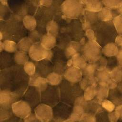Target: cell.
Segmentation results:
<instances>
[{
	"instance_id": "42",
	"label": "cell",
	"mask_w": 122,
	"mask_h": 122,
	"mask_svg": "<svg viewBox=\"0 0 122 122\" xmlns=\"http://www.w3.org/2000/svg\"><path fill=\"white\" fill-rule=\"evenodd\" d=\"M107 63V59L104 57L101 56L94 63L96 66V70H102L106 68Z\"/></svg>"
},
{
	"instance_id": "14",
	"label": "cell",
	"mask_w": 122,
	"mask_h": 122,
	"mask_svg": "<svg viewBox=\"0 0 122 122\" xmlns=\"http://www.w3.org/2000/svg\"><path fill=\"white\" fill-rule=\"evenodd\" d=\"M65 80L71 83H78L81 80L82 75L81 70L75 66L67 67L64 72Z\"/></svg>"
},
{
	"instance_id": "47",
	"label": "cell",
	"mask_w": 122,
	"mask_h": 122,
	"mask_svg": "<svg viewBox=\"0 0 122 122\" xmlns=\"http://www.w3.org/2000/svg\"><path fill=\"white\" fill-rule=\"evenodd\" d=\"M23 121L25 122H39L35 114L34 113H32V112L30 114H29L28 116H27L25 118H24Z\"/></svg>"
},
{
	"instance_id": "12",
	"label": "cell",
	"mask_w": 122,
	"mask_h": 122,
	"mask_svg": "<svg viewBox=\"0 0 122 122\" xmlns=\"http://www.w3.org/2000/svg\"><path fill=\"white\" fill-rule=\"evenodd\" d=\"M48 59H43L37 61H34L36 67L35 73L39 76L46 77L47 76L53 71V65Z\"/></svg>"
},
{
	"instance_id": "7",
	"label": "cell",
	"mask_w": 122,
	"mask_h": 122,
	"mask_svg": "<svg viewBox=\"0 0 122 122\" xmlns=\"http://www.w3.org/2000/svg\"><path fill=\"white\" fill-rule=\"evenodd\" d=\"M28 55L34 61L45 59L51 61L53 56V53L51 50H47L45 49L40 42H37L32 45L28 51Z\"/></svg>"
},
{
	"instance_id": "45",
	"label": "cell",
	"mask_w": 122,
	"mask_h": 122,
	"mask_svg": "<svg viewBox=\"0 0 122 122\" xmlns=\"http://www.w3.org/2000/svg\"><path fill=\"white\" fill-rule=\"evenodd\" d=\"M72 112L76 115L81 117L83 113H84V110L81 106L78 105H73V107H72Z\"/></svg>"
},
{
	"instance_id": "23",
	"label": "cell",
	"mask_w": 122,
	"mask_h": 122,
	"mask_svg": "<svg viewBox=\"0 0 122 122\" xmlns=\"http://www.w3.org/2000/svg\"><path fill=\"white\" fill-rule=\"evenodd\" d=\"M22 23L25 29L31 30L36 28L37 21L36 18L31 15H26L22 18Z\"/></svg>"
},
{
	"instance_id": "44",
	"label": "cell",
	"mask_w": 122,
	"mask_h": 122,
	"mask_svg": "<svg viewBox=\"0 0 122 122\" xmlns=\"http://www.w3.org/2000/svg\"><path fill=\"white\" fill-rule=\"evenodd\" d=\"M108 118L109 122H116L119 120V112L115 109H114L112 112H108Z\"/></svg>"
},
{
	"instance_id": "18",
	"label": "cell",
	"mask_w": 122,
	"mask_h": 122,
	"mask_svg": "<svg viewBox=\"0 0 122 122\" xmlns=\"http://www.w3.org/2000/svg\"><path fill=\"white\" fill-rule=\"evenodd\" d=\"M40 42L45 49L47 50H51L55 47L56 44V37L46 33L42 36Z\"/></svg>"
},
{
	"instance_id": "17",
	"label": "cell",
	"mask_w": 122,
	"mask_h": 122,
	"mask_svg": "<svg viewBox=\"0 0 122 122\" xmlns=\"http://www.w3.org/2000/svg\"><path fill=\"white\" fill-rule=\"evenodd\" d=\"M110 89L107 83L99 82L96 87V99L100 102L108 98Z\"/></svg>"
},
{
	"instance_id": "40",
	"label": "cell",
	"mask_w": 122,
	"mask_h": 122,
	"mask_svg": "<svg viewBox=\"0 0 122 122\" xmlns=\"http://www.w3.org/2000/svg\"><path fill=\"white\" fill-rule=\"evenodd\" d=\"M102 107L108 112L113 111L115 108V105L109 99H104L101 101Z\"/></svg>"
},
{
	"instance_id": "19",
	"label": "cell",
	"mask_w": 122,
	"mask_h": 122,
	"mask_svg": "<svg viewBox=\"0 0 122 122\" xmlns=\"http://www.w3.org/2000/svg\"><path fill=\"white\" fill-rule=\"evenodd\" d=\"M110 71L107 68L102 70H97L94 76L97 79V82H101L106 83L109 87L110 84L113 81L111 77L110 74Z\"/></svg>"
},
{
	"instance_id": "10",
	"label": "cell",
	"mask_w": 122,
	"mask_h": 122,
	"mask_svg": "<svg viewBox=\"0 0 122 122\" xmlns=\"http://www.w3.org/2000/svg\"><path fill=\"white\" fill-rule=\"evenodd\" d=\"M13 114L17 117L23 119L32 112L31 107L25 100H19L11 106Z\"/></svg>"
},
{
	"instance_id": "55",
	"label": "cell",
	"mask_w": 122,
	"mask_h": 122,
	"mask_svg": "<svg viewBox=\"0 0 122 122\" xmlns=\"http://www.w3.org/2000/svg\"><path fill=\"white\" fill-rule=\"evenodd\" d=\"M116 10H117L119 14L122 15V4Z\"/></svg>"
},
{
	"instance_id": "54",
	"label": "cell",
	"mask_w": 122,
	"mask_h": 122,
	"mask_svg": "<svg viewBox=\"0 0 122 122\" xmlns=\"http://www.w3.org/2000/svg\"><path fill=\"white\" fill-rule=\"evenodd\" d=\"M66 65H67V67H69L72 66V60L71 58L69 59L68 61H67Z\"/></svg>"
},
{
	"instance_id": "5",
	"label": "cell",
	"mask_w": 122,
	"mask_h": 122,
	"mask_svg": "<svg viewBox=\"0 0 122 122\" xmlns=\"http://www.w3.org/2000/svg\"><path fill=\"white\" fill-rule=\"evenodd\" d=\"M82 55L89 63H94L101 56L102 49L95 41H88L82 47Z\"/></svg>"
},
{
	"instance_id": "49",
	"label": "cell",
	"mask_w": 122,
	"mask_h": 122,
	"mask_svg": "<svg viewBox=\"0 0 122 122\" xmlns=\"http://www.w3.org/2000/svg\"><path fill=\"white\" fill-rule=\"evenodd\" d=\"M85 35L88 41H95V37L93 30L92 29H89L85 30Z\"/></svg>"
},
{
	"instance_id": "38",
	"label": "cell",
	"mask_w": 122,
	"mask_h": 122,
	"mask_svg": "<svg viewBox=\"0 0 122 122\" xmlns=\"http://www.w3.org/2000/svg\"><path fill=\"white\" fill-rule=\"evenodd\" d=\"M42 36L41 33L35 29L31 30H29L28 37L31 40L33 43H34L40 42Z\"/></svg>"
},
{
	"instance_id": "58",
	"label": "cell",
	"mask_w": 122,
	"mask_h": 122,
	"mask_svg": "<svg viewBox=\"0 0 122 122\" xmlns=\"http://www.w3.org/2000/svg\"><path fill=\"white\" fill-rule=\"evenodd\" d=\"M3 39V34L1 31L0 30V41Z\"/></svg>"
},
{
	"instance_id": "16",
	"label": "cell",
	"mask_w": 122,
	"mask_h": 122,
	"mask_svg": "<svg viewBox=\"0 0 122 122\" xmlns=\"http://www.w3.org/2000/svg\"><path fill=\"white\" fill-rule=\"evenodd\" d=\"M84 10L89 12L97 13L103 7L102 0H81Z\"/></svg>"
},
{
	"instance_id": "25",
	"label": "cell",
	"mask_w": 122,
	"mask_h": 122,
	"mask_svg": "<svg viewBox=\"0 0 122 122\" xmlns=\"http://www.w3.org/2000/svg\"><path fill=\"white\" fill-rule=\"evenodd\" d=\"M17 44L18 50L28 53L30 48L33 43L28 36H25L20 39Z\"/></svg>"
},
{
	"instance_id": "30",
	"label": "cell",
	"mask_w": 122,
	"mask_h": 122,
	"mask_svg": "<svg viewBox=\"0 0 122 122\" xmlns=\"http://www.w3.org/2000/svg\"><path fill=\"white\" fill-rule=\"evenodd\" d=\"M112 79L117 83L122 80V66L117 65L110 71Z\"/></svg>"
},
{
	"instance_id": "41",
	"label": "cell",
	"mask_w": 122,
	"mask_h": 122,
	"mask_svg": "<svg viewBox=\"0 0 122 122\" xmlns=\"http://www.w3.org/2000/svg\"><path fill=\"white\" fill-rule=\"evenodd\" d=\"M108 112L103 109L102 108L99 111L95 114L96 122L100 121V122H104L109 121L108 118Z\"/></svg>"
},
{
	"instance_id": "52",
	"label": "cell",
	"mask_w": 122,
	"mask_h": 122,
	"mask_svg": "<svg viewBox=\"0 0 122 122\" xmlns=\"http://www.w3.org/2000/svg\"><path fill=\"white\" fill-rule=\"evenodd\" d=\"M115 109L118 111L119 114V119L122 121V104L117 105Z\"/></svg>"
},
{
	"instance_id": "56",
	"label": "cell",
	"mask_w": 122,
	"mask_h": 122,
	"mask_svg": "<svg viewBox=\"0 0 122 122\" xmlns=\"http://www.w3.org/2000/svg\"><path fill=\"white\" fill-rule=\"evenodd\" d=\"M79 42L80 43V44H81L82 46H83L84 45V44H85V43L86 42L85 39L84 38H82L81 40V41H80Z\"/></svg>"
},
{
	"instance_id": "51",
	"label": "cell",
	"mask_w": 122,
	"mask_h": 122,
	"mask_svg": "<svg viewBox=\"0 0 122 122\" xmlns=\"http://www.w3.org/2000/svg\"><path fill=\"white\" fill-rule=\"evenodd\" d=\"M114 42L118 47H121L122 46V35L117 34L116 36Z\"/></svg>"
},
{
	"instance_id": "1",
	"label": "cell",
	"mask_w": 122,
	"mask_h": 122,
	"mask_svg": "<svg viewBox=\"0 0 122 122\" xmlns=\"http://www.w3.org/2000/svg\"><path fill=\"white\" fill-rule=\"evenodd\" d=\"M21 66L17 64L8 67L0 72L1 90H8L18 95L24 91L29 84V78Z\"/></svg>"
},
{
	"instance_id": "43",
	"label": "cell",
	"mask_w": 122,
	"mask_h": 122,
	"mask_svg": "<svg viewBox=\"0 0 122 122\" xmlns=\"http://www.w3.org/2000/svg\"><path fill=\"white\" fill-rule=\"evenodd\" d=\"M79 122H95L96 118L95 115L88 113L84 112L81 117Z\"/></svg>"
},
{
	"instance_id": "9",
	"label": "cell",
	"mask_w": 122,
	"mask_h": 122,
	"mask_svg": "<svg viewBox=\"0 0 122 122\" xmlns=\"http://www.w3.org/2000/svg\"><path fill=\"white\" fill-rule=\"evenodd\" d=\"M34 113L39 122H47L53 119L52 108L43 103H39L35 107Z\"/></svg>"
},
{
	"instance_id": "31",
	"label": "cell",
	"mask_w": 122,
	"mask_h": 122,
	"mask_svg": "<svg viewBox=\"0 0 122 122\" xmlns=\"http://www.w3.org/2000/svg\"><path fill=\"white\" fill-rule=\"evenodd\" d=\"M3 50L6 52L12 53L18 51L17 44L13 41L4 40L2 42Z\"/></svg>"
},
{
	"instance_id": "39",
	"label": "cell",
	"mask_w": 122,
	"mask_h": 122,
	"mask_svg": "<svg viewBox=\"0 0 122 122\" xmlns=\"http://www.w3.org/2000/svg\"><path fill=\"white\" fill-rule=\"evenodd\" d=\"M10 53L7 52L4 59H3L4 52L1 53L3 58H1L0 55V67H2L5 68L8 67L9 65H10V64L11 62H12V56L10 54Z\"/></svg>"
},
{
	"instance_id": "24",
	"label": "cell",
	"mask_w": 122,
	"mask_h": 122,
	"mask_svg": "<svg viewBox=\"0 0 122 122\" xmlns=\"http://www.w3.org/2000/svg\"><path fill=\"white\" fill-rule=\"evenodd\" d=\"M72 66L78 68L81 70L83 69L87 64V61L81 54L79 52L75 54L71 58Z\"/></svg>"
},
{
	"instance_id": "11",
	"label": "cell",
	"mask_w": 122,
	"mask_h": 122,
	"mask_svg": "<svg viewBox=\"0 0 122 122\" xmlns=\"http://www.w3.org/2000/svg\"><path fill=\"white\" fill-rule=\"evenodd\" d=\"M24 99L31 107H36L41 102V92L34 86L30 85L24 94Z\"/></svg>"
},
{
	"instance_id": "57",
	"label": "cell",
	"mask_w": 122,
	"mask_h": 122,
	"mask_svg": "<svg viewBox=\"0 0 122 122\" xmlns=\"http://www.w3.org/2000/svg\"><path fill=\"white\" fill-rule=\"evenodd\" d=\"M3 50V44H2V42L0 41V52H2V51Z\"/></svg>"
},
{
	"instance_id": "37",
	"label": "cell",
	"mask_w": 122,
	"mask_h": 122,
	"mask_svg": "<svg viewBox=\"0 0 122 122\" xmlns=\"http://www.w3.org/2000/svg\"><path fill=\"white\" fill-rule=\"evenodd\" d=\"M23 69L26 73L29 76H30L34 75L36 72V67L34 62L28 61L23 65Z\"/></svg>"
},
{
	"instance_id": "22",
	"label": "cell",
	"mask_w": 122,
	"mask_h": 122,
	"mask_svg": "<svg viewBox=\"0 0 122 122\" xmlns=\"http://www.w3.org/2000/svg\"><path fill=\"white\" fill-rule=\"evenodd\" d=\"M97 16L99 20L101 21L112 20L114 18L112 10L105 6L103 7L102 9L97 12Z\"/></svg>"
},
{
	"instance_id": "34",
	"label": "cell",
	"mask_w": 122,
	"mask_h": 122,
	"mask_svg": "<svg viewBox=\"0 0 122 122\" xmlns=\"http://www.w3.org/2000/svg\"><path fill=\"white\" fill-rule=\"evenodd\" d=\"M96 66L94 63H87L85 67L81 70L82 76H94L96 71Z\"/></svg>"
},
{
	"instance_id": "53",
	"label": "cell",
	"mask_w": 122,
	"mask_h": 122,
	"mask_svg": "<svg viewBox=\"0 0 122 122\" xmlns=\"http://www.w3.org/2000/svg\"><path fill=\"white\" fill-rule=\"evenodd\" d=\"M117 88L121 92H122V80L118 82Z\"/></svg>"
},
{
	"instance_id": "3",
	"label": "cell",
	"mask_w": 122,
	"mask_h": 122,
	"mask_svg": "<svg viewBox=\"0 0 122 122\" xmlns=\"http://www.w3.org/2000/svg\"><path fill=\"white\" fill-rule=\"evenodd\" d=\"M59 90L60 100L61 102L68 104H73L75 99L82 95L83 90L77 83H71L66 80L61 81Z\"/></svg>"
},
{
	"instance_id": "36",
	"label": "cell",
	"mask_w": 122,
	"mask_h": 122,
	"mask_svg": "<svg viewBox=\"0 0 122 122\" xmlns=\"http://www.w3.org/2000/svg\"><path fill=\"white\" fill-rule=\"evenodd\" d=\"M112 21L117 34L122 35V15L119 14L116 16Z\"/></svg>"
},
{
	"instance_id": "48",
	"label": "cell",
	"mask_w": 122,
	"mask_h": 122,
	"mask_svg": "<svg viewBox=\"0 0 122 122\" xmlns=\"http://www.w3.org/2000/svg\"><path fill=\"white\" fill-rule=\"evenodd\" d=\"M36 0L39 5L41 7H46V8L50 7L52 5L53 2V0Z\"/></svg>"
},
{
	"instance_id": "13",
	"label": "cell",
	"mask_w": 122,
	"mask_h": 122,
	"mask_svg": "<svg viewBox=\"0 0 122 122\" xmlns=\"http://www.w3.org/2000/svg\"><path fill=\"white\" fill-rule=\"evenodd\" d=\"M19 95L8 90H0V106L7 108H11L12 104L17 101V99Z\"/></svg>"
},
{
	"instance_id": "46",
	"label": "cell",
	"mask_w": 122,
	"mask_h": 122,
	"mask_svg": "<svg viewBox=\"0 0 122 122\" xmlns=\"http://www.w3.org/2000/svg\"><path fill=\"white\" fill-rule=\"evenodd\" d=\"M109 58L107 60V66L106 68L109 69L110 70H111L113 67L112 66L117 64V60L116 59L115 56L110 57H108Z\"/></svg>"
},
{
	"instance_id": "35",
	"label": "cell",
	"mask_w": 122,
	"mask_h": 122,
	"mask_svg": "<svg viewBox=\"0 0 122 122\" xmlns=\"http://www.w3.org/2000/svg\"><path fill=\"white\" fill-rule=\"evenodd\" d=\"M103 5L111 10H116L122 4V0H102Z\"/></svg>"
},
{
	"instance_id": "15",
	"label": "cell",
	"mask_w": 122,
	"mask_h": 122,
	"mask_svg": "<svg viewBox=\"0 0 122 122\" xmlns=\"http://www.w3.org/2000/svg\"><path fill=\"white\" fill-rule=\"evenodd\" d=\"M29 85L34 86L41 92L47 88L48 83L45 77L35 73L34 75L29 76Z\"/></svg>"
},
{
	"instance_id": "6",
	"label": "cell",
	"mask_w": 122,
	"mask_h": 122,
	"mask_svg": "<svg viewBox=\"0 0 122 122\" xmlns=\"http://www.w3.org/2000/svg\"><path fill=\"white\" fill-rule=\"evenodd\" d=\"M41 102L51 107L56 105L60 100L59 88L57 86L48 85L47 88L41 92Z\"/></svg>"
},
{
	"instance_id": "50",
	"label": "cell",
	"mask_w": 122,
	"mask_h": 122,
	"mask_svg": "<svg viewBox=\"0 0 122 122\" xmlns=\"http://www.w3.org/2000/svg\"><path fill=\"white\" fill-rule=\"evenodd\" d=\"M118 65L122 66V46L119 48L117 54L115 56Z\"/></svg>"
},
{
	"instance_id": "32",
	"label": "cell",
	"mask_w": 122,
	"mask_h": 122,
	"mask_svg": "<svg viewBox=\"0 0 122 122\" xmlns=\"http://www.w3.org/2000/svg\"><path fill=\"white\" fill-rule=\"evenodd\" d=\"M96 85H92L86 88L83 91V96L86 101L93 99L96 96Z\"/></svg>"
},
{
	"instance_id": "2",
	"label": "cell",
	"mask_w": 122,
	"mask_h": 122,
	"mask_svg": "<svg viewBox=\"0 0 122 122\" xmlns=\"http://www.w3.org/2000/svg\"><path fill=\"white\" fill-rule=\"evenodd\" d=\"M92 29L94 32L96 41L101 47L107 43L114 42L118 34L112 20L98 22Z\"/></svg>"
},
{
	"instance_id": "26",
	"label": "cell",
	"mask_w": 122,
	"mask_h": 122,
	"mask_svg": "<svg viewBox=\"0 0 122 122\" xmlns=\"http://www.w3.org/2000/svg\"><path fill=\"white\" fill-rule=\"evenodd\" d=\"M29 56L27 52L18 50L13 55L14 61L17 64L23 65L29 60Z\"/></svg>"
},
{
	"instance_id": "20",
	"label": "cell",
	"mask_w": 122,
	"mask_h": 122,
	"mask_svg": "<svg viewBox=\"0 0 122 122\" xmlns=\"http://www.w3.org/2000/svg\"><path fill=\"white\" fill-rule=\"evenodd\" d=\"M83 46L78 42H70L66 47L64 51V55L68 59L71 58L75 54L78 52Z\"/></svg>"
},
{
	"instance_id": "28",
	"label": "cell",
	"mask_w": 122,
	"mask_h": 122,
	"mask_svg": "<svg viewBox=\"0 0 122 122\" xmlns=\"http://www.w3.org/2000/svg\"><path fill=\"white\" fill-rule=\"evenodd\" d=\"M48 83L52 86H58L61 83L62 79L61 75L52 71L46 77Z\"/></svg>"
},
{
	"instance_id": "27",
	"label": "cell",
	"mask_w": 122,
	"mask_h": 122,
	"mask_svg": "<svg viewBox=\"0 0 122 122\" xmlns=\"http://www.w3.org/2000/svg\"><path fill=\"white\" fill-rule=\"evenodd\" d=\"M79 85L81 89L84 90L87 87L97 84V81L95 76H82L81 80L79 82Z\"/></svg>"
},
{
	"instance_id": "4",
	"label": "cell",
	"mask_w": 122,
	"mask_h": 122,
	"mask_svg": "<svg viewBox=\"0 0 122 122\" xmlns=\"http://www.w3.org/2000/svg\"><path fill=\"white\" fill-rule=\"evenodd\" d=\"M81 0H65L61 5V10L66 18L74 19L80 16L84 11Z\"/></svg>"
},
{
	"instance_id": "29",
	"label": "cell",
	"mask_w": 122,
	"mask_h": 122,
	"mask_svg": "<svg viewBox=\"0 0 122 122\" xmlns=\"http://www.w3.org/2000/svg\"><path fill=\"white\" fill-rule=\"evenodd\" d=\"M59 29V27L58 24L53 20L48 21L46 25V33L51 34L56 37L58 34Z\"/></svg>"
},
{
	"instance_id": "8",
	"label": "cell",
	"mask_w": 122,
	"mask_h": 122,
	"mask_svg": "<svg viewBox=\"0 0 122 122\" xmlns=\"http://www.w3.org/2000/svg\"><path fill=\"white\" fill-rule=\"evenodd\" d=\"M72 107L65 102H58L53 107V119L55 121L64 122L72 112Z\"/></svg>"
},
{
	"instance_id": "59",
	"label": "cell",
	"mask_w": 122,
	"mask_h": 122,
	"mask_svg": "<svg viewBox=\"0 0 122 122\" xmlns=\"http://www.w3.org/2000/svg\"><path fill=\"white\" fill-rule=\"evenodd\" d=\"M2 0H0V2H1V1Z\"/></svg>"
},
{
	"instance_id": "33",
	"label": "cell",
	"mask_w": 122,
	"mask_h": 122,
	"mask_svg": "<svg viewBox=\"0 0 122 122\" xmlns=\"http://www.w3.org/2000/svg\"><path fill=\"white\" fill-rule=\"evenodd\" d=\"M13 114L11 108L0 106V121H8V119L11 118Z\"/></svg>"
},
{
	"instance_id": "21",
	"label": "cell",
	"mask_w": 122,
	"mask_h": 122,
	"mask_svg": "<svg viewBox=\"0 0 122 122\" xmlns=\"http://www.w3.org/2000/svg\"><path fill=\"white\" fill-rule=\"evenodd\" d=\"M119 47L114 42H110L103 46L102 53L107 57L115 56L118 53Z\"/></svg>"
}]
</instances>
